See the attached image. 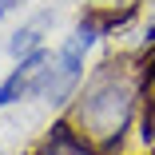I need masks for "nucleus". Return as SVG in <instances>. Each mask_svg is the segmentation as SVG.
<instances>
[{
	"label": "nucleus",
	"instance_id": "obj_1",
	"mask_svg": "<svg viewBox=\"0 0 155 155\" xmlns=\"http://www.w3.org/2000/svg\"><path fill=\"white\" fill-rule=\"evenodd\" d=\"M139 107H143V52L107 56L104 64H96L84 76L64 115L84 135L96 139L104 155H119L131 123L139 119Z\"/></svg>",
	"mask_w": 155,
	"mask_h": 155
},
{
	"label": "nucleus",
	"instance_id": "obj_2",
	"mask_svg": "<svg viewBox=\"0 0 155 155\" xmlns=\"http://www.w3.org/2000/svg\"><path fill=\"white\" fill-rule=\"evenodd\" d=\"M87 52H91V44L80 32H72L64 44H60V52L44 64V72H40V80L32 87V96L44 100V104H52V107L72 104L76 91H80V84H84V60H87Z\"/></svg>",
	"mask_w": 155,
	"mask_h": 155
},
{
	"label": "nucleus",
	"instance_id": "obj_3",
	"mask_svg": "<svg viewBox=\"0 0 155 155\" xmlns=\"http://www.w3.org/2000/svg\"><path fill=\"white\" fill-rule=\"evenodd\" d=\"M48 60H52L48 48H36L32 56H20L16 60V68L4 76V84H0V111L32 96V87H36V80H40V72H44Z\"/></svg>",
	"mask_w": 155,
	"mask_h": 155
},
{
	"label": "nucleus",
	"instance_id": "obj_4",
	"mask_svg": "<svg viewBox=\"0 0 155 155\" xmlns=\"http://www.w3.org/2000/svg\"><path fill=\"white\" fill-rule=\"evenodd\" d=\"M36 48H44L40 24H24V28H16V32H12V40H8V52H12V60H20V56H32Z\"/></svg>",
	"mask_w": 155,
	"mask_h": 155
},
{
	"label": "nucleus",
	"instance_id": "obj_5",
	"mask_svg": "<svg viewBox=\"0 0 155 155\" xmlns=\"http://www.w3.org/2000/svg\"><path fill=\"white\" fill-rule=\"evenodd\" d=\"M20 4H24V0H0V20H4V16H12Z\"/></svg>",
	"mask_w": 155,
	"mask_h": 155
}]
</instances>
